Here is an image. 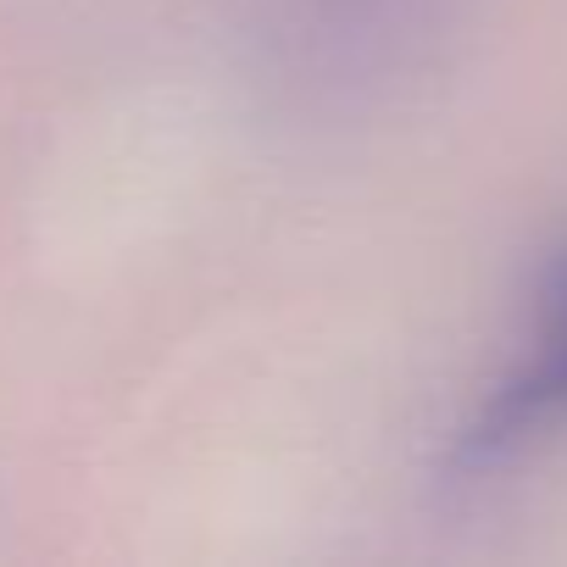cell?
Segmentation results:
<instances>
[{"label": "cell", "instance_id": "6da1fadb", "mask_svg": "<svg viewBox=\"0 0 567 567\" xmlns=\"http://www.w3.org/2000/svg\"><path fill=\"white\" fill-rule=\"evenodd\" d=\"M456 12L462 0H261V45L296 90L362 101L412 79Z\"/></svg>", "mask_w": 567, "mask_h": 567}, {"label": "cell", "instance_id": "7a4b0ae2", "mask_svg": "<svg viewBox=\"0 0 567 567\" xmlns=\"http://www.w3.org/2000/svg\"><path fill=\"white\" fill-rule=\"evenodd\" d=\"M567 423V256L545 272L539 307H534V340L517 357V368L478 401V412L462 423L451 462L462 473H484L539 434Z\"/></svg>", "mask_w": 567, "mask_h": 567}]
</instances>
